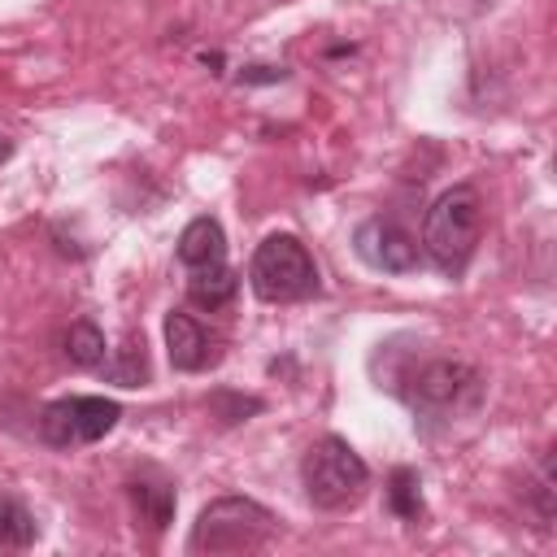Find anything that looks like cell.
Here are the masks:
<instances>
[{"label":"cell","mask_w":557,"mask_h":557,"mask_svg":"<svg viewBox=\"0 0 557 557\" xmlns=\"http://www.w3.org/2000/svg\"><path fill=\"white\" fill-rule=\"evenodd\" d=\"M479 235H483V200L470 183H457L444 196H435L422 222V248L444 274H461L470 265Z\"/></svg>","instance_id":"1"},{"label":"cell","mask_w":557,"mask_h":557,"mask_svg":"<svg viewBox=\"0 0 557 557\" xmlns=\"http://www.w3.org/2000/svg\"><path fill=\"white\" fill-rule=\"evenodd\" d=\"M274 531V513L248 496H222V500H209L187 535V548L191 553H252L265 544V535Z\"/></svg>","instance_id":"2"},{"label":"cell","mask_w":557,"mask_h":557,"mask_svg":"<svg viewBox=\"0 0 557 557\" xmlns=\"http://www.w3.org/2000/svg\"><path fill=\"white\" fill-rule=\"evenodd\" d=\"M248 283L261 300L292 305L318 292V265L296 235H265L248 261Z\"/></svg>","instance_id":"3"},{"label":"cell","mask_w":557,"mask_h":557,"mask_svg":"<svg viewBox=\"0 0 557 557\" xmlns=\"http://www.w3.org/2000/svg\"><path fill=\"white\" fill-rule=\"evenodd\" d=\"M300 483H305V496L318 505V509H344L352 500H361L366 483H370V470L366 461L348 448V440L339 435H322L305 461H300Z\"/></svg>","instance_id":"4"},{"label":"cell","mask_w":557,"mask_h":557,"mask_svg":"<svg viewBox=\"0 0 557 557\" xmlns=\"http://www.w3.org/2000/svg\"><path fill=\"white\" fill-rule=\"evenodd\" d=\"M117 418H122V405L117 400H104V396H65V400H52L39 413V435L52 448H78V444L104 440L117 426Z\"/></svg>","instance_id":"5"},{"label":"cell","mask_w":557,"mask_h":557,"mask_svg":"<svg viewBox=\"0 0 557 557\" xmlns=\"http://www.w3.org/2000/svg\"><path fill=\"white\" fill-rule=\"evenodd\" d=\"M352 248H357V257L370 270H383V274H409V270H418V239L405 226H396L392 218L361 222L357 235H352Z\"/></svg>","instance_id":"6"},{"label":"cell","mask_w":557,"mask_h":557,"mask_svg":"<svg viewBox=\"0 0 557 557\" xmlns=\"http://www.w3.org/2000/svg\"><path fill=\"white\" fill-rule=\"evenodd\" d=\"M474 392H479V374L466 361L440 357L413 374V405L422 409H457L461 400H474Z\"/></svg>","instance_id":"7"},{"label":"cell","mask_w":557,"mask_h":557,"mask_svg":"<svg viewBox=\"0 0 557 557\" xmlns=\"http://www.w3.org/2000/svg\"><path fill=\"white\" fill-rule=\"evenodd\" d=\"M165 352H170V366L174 370H187V374H196V370H205V366H213L222 357L218 352V335H209L183 309H170L165 313Z\"/></svg>","instance_id":"8"},{"label":"cell","mask_w":557,"mask_h":557,"mask_svg":"<svg viewBox=\"0 0 557 557\" xmlns=\"http://www.w3.org/2000/svg\"><path fill=\"white\" fill-rule=\"evenodd\" d=\"M178 261L187 270H200V265H218L226 261V235H222V222L218 218H191L178 235Z\"/></svg>","instance_id":"9"},{"label":"cell","mask_w":557,"mask_h":557,"mask_svg":"<svg viewBox=\"0 0 557 557\" xmlns=\"http://www.w3.org/2000/svg\"><path fill=\"white\" fill-rule=\"evenodd\" d=\"M235 287H239V278H235V270L226 265V261H218V265H200V270H187V300L196 305V309H222V305H231V296H235Z\"/></svg>","instance_id":"10"},{"label":"cell","mask_w":557,"mask_h":557,"mask_svg":"<svg viewBox=\"0 0 557 557\" xmlns=\"http://www.w3.org/2000/svg\"><path fill=\"white\" fill-rule=\"evenodd\" d=\"M61 352H65V361L78 366V370H100L104 357H109L104 335H100L91 322H74V326L65 331V339H61Z\"/></svg>","instance_id":"11"},{"label":"cell","mask_w":557,"mask_h":557,"mask_svg":"<svg viewBox=\"0 0 557 557\" xmlns=\"http://www.w3.org/2000/svg\"><path fill=\"white\" fill-rule=\"evenodd\" d=\"M131 500H135V509H139V518L161 535L165 527H170V518H174V487L170 483H131Z\"/></svg>","instance_id":"12"},{"label":"cell","mask_w":557,"mask_h":557,"mask_svg":"<svg viewBox=\"0 0 557 557\" xmlns=\"http://www.w3.org/2000/svg\"><path fill=\"white\" fill-rule=\"evenodd\" d=\"M387 509L400 522H418L422 518V479H418V470H409V466L392 470V479H387Z\"/></svg>","instance_id":"13"},{"label":"cell","mask_w":557,"mask_h":557,"mask_svg":"<svg viewBox=\"0 0 557 557\" xmlns=\"http://www.w3.org/2000/svg\"><path fill=\"white\" fill-rule=\"evenodd\" d=\"M35 518H30V509L22 505V500H13V496H4L0 492V548H9V553H17V548H30L35 544Z\"/></svg>","instance_id":"14"},{"label":"cell","mask_w":557,"mask_h":557,"mask_svg":"<svg viewBox=\"0 0 557 557\" xmlns=\"http://www.w3.org/2000/svg\"><path fill=\"white\" fill-rule=\"evenodd\" d=\"M113 383H122V387H139L144 379H148V361H144V339L135 344V339H126V348H117V361H104L100 366Z\"/></svg>","instance_id":"15"},{"label":"cell","mask_w":557,"mask_h":557,"mask_svg":"<svg viewBox=\"0 0 557 557\" xmlns=\"http://www.w3.org/2000/svg\"><path fill=\"white\" fill-rule=\"evenodd\" d=\"M9 157H13V139H4V135H0V165H4Z\"/></svg>","instance_id":"16"}]
</instances>
